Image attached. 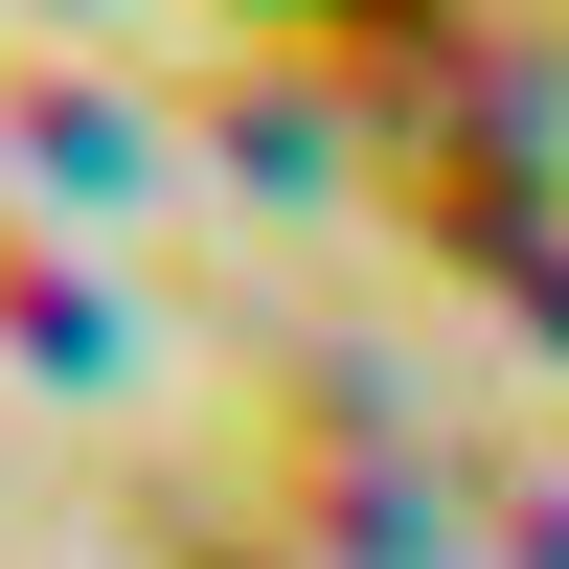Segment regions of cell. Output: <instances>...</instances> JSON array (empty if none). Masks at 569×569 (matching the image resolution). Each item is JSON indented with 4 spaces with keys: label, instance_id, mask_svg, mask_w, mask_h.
I'll return each mask as SVG.
<instances>
[{
    "label": "cell",
    "instance_id": "1",
    "mask_svg": "<svg viewBox=\"0 0 569 569\" xmlns=\"http://www.w3.org/2000/svg\"><path fill=\"white\" fill-rule=\"evenodd\" d=\"M114 547H137V569H388L365 525L273 501L251 456H137V479H114Z\"/></svg>",
    "mask_w": 569,
    "mask_h": 569
},
{
    "label": "cell",
    "instance_id": "2",
    "mask_svg": "<svg viewBox=\"0 0 569 569\" xmlns=\"http://www.w3.org/2000/svg\"><path fill=\"white\" fill-rule=\"evenodd\" d=\"M0 160H23V182H69V206H114V182L160 160V114H137L114 69H0Z\"/></svg>",
    "mask_w": 569,
    "mask_h": 569
},
{
    "label": "cell",
    "instance_id": "3",
    "mask_svg": "<svg viewBox=\"0 0 569 569\" xmlns=\"http://www.w3.org/2000/svg\"><path fill=\"white\" fill-rule=\"evenodd\" d=\"M182 114H206L251 182H319V160H342V91H319L297 46H228V69H182Z\"/></svg>",
    "mask_w": 569,
    "mask_h": 569
},
{
    "label": "cell",
    "instance_id": "4",
    "mask_svg": "<svg viewBox=\"0 0 569 569\" xmlns=\"http://www.w3.org/2000/svg\"><path fill=\"white\" fill-rule=\"evenodd\" d=\"M0 365H114V273L23 206H0Z\"/></svg>",
    "mask_w": 569,
    "mask_h": 569
},
{
    "label": "cell",
    "instance_id": "5",
    "mask_svg": "<svg viewBox=\"0 0 569 569\" xmlns=\"http://www.w3.org/2000/svg\"><path fill=\"white\" fill-rule=\"evenodd\" d=\"M297 23H342V0H297Z\"/></svg>",
    "mask_w": 569,
    "mask_h": 569
}]
</instances>
